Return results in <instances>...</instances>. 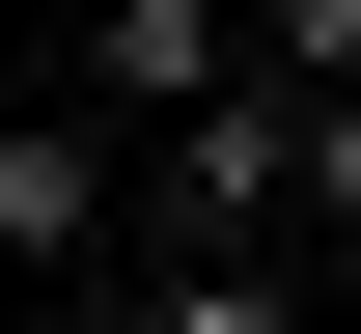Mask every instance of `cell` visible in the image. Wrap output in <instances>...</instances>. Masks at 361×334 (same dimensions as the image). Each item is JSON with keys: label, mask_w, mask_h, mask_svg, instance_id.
I'll return each instance as SVG.
<instances>
[{"label": "cell", "mask_w": 361, "mask_h": 334, "mask_svg": "<svg viewBox=\"0 0 361 334\" xmlns=\"http://www.w3.org/2000/svg\"><path fill=\"white\" fill-rule=\"evenodd\" d=\"M139 223H167V251H278V223H306V84H250V56H223V84L139 140Z\"/></svg>", "instance_id": "6da1fadb"}, {"label": "cell", "mask_w": 361, "mask_h": 334, "mask_svg": "<svg viewBox=\"0 0 361 334\" xmlns=\"http://www.w3.org/2000/svg\"><path fill=\"white\" fill-rule=\"evenodd\" d=\"M195 84H223V0H111V28H84V140H111V167L167 140Z\"/></svg>", "instance_id": "7a4b0ae2"}, {"label": "cell", "mask_w": 361, "mask_h": 334, "mask_svg": "<svg viewBox=\"0 0 361 334\" xmlns=\"http://www.w3.org/2000/svg\"><path fill=\"white\" fill-rule=\"evenodd\" d=\"M111 140H84V112H28V140H0V279H28V251H111Z\"/></svg>", "instance_id": "3957f363"}, {"label": "cell", "mask_w": 361, "mask_h": 334, "mask_svg": "<svg viewBox=\"0 0 361 334\" xmlns=\"http://www.w3.org/2000/svg\"><path fill=\"white\" fill-rule=\"evenodd\" d=\"M111 334H306V251H167V279H111Z\"/></svg>", "instance_id": "277c9868"}, {"label": "cell", "mask_w": 361, "mask_h": 334, "mask_svg": "<svg viewBox=\"0 0 361 334\" xmlns=\"http://www.w3.org/2000/svg\"><path fill=\"white\" fill-rule=\"evenodd\" d=\"M223 56H250V84H361V0H250Z\"/></svg>", "instance_id": "5b68a950"}, {"label": "cell", "mask_w": 361, "mask_h": 334, "mask_svg": "<svg viewBox=\"0 0 361 334\" xmlns=\"http://www.w3.org/2000/svg\"><path fill=\"white\" fill-rule=\"evenodd\" d=\"M306 223L361 251V84H306Z\"/></svg>", "instance_id": "8992f818"}]
</instances>
